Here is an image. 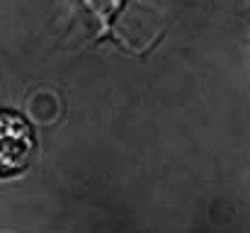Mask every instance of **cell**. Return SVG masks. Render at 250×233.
Wrapping results in <instances>:
<instances>
[{
  "instance_id": "1",
  "label": "cell",
  "mask_w": 250,
  "mask_h": 233,
  "mask_svg": "<svg viewBox=\"0 0 250 233\" xmlns=\"http://www.w3.org/2000/svg\"><path fill=\"white\" fill-rule=\"evenodd\" d=\"M32 153V131L24 119L15 114H2L0 119V163L2 170H17Z\"/></svg>"
}]
</instances>
